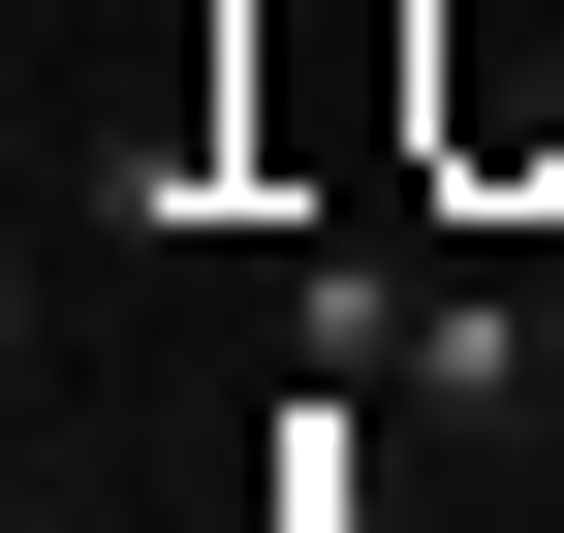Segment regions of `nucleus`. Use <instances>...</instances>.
Listing matches in <instances>:
<instances>
[{
    "label": "nucleus",
    "mask_w": 564,
    "mask_h": 533,
    "mask_svg": "<svg viewBox=\"0 0 564 533\" xmlns=\"http://www.w3.org/2000/svg\"><path fill=\"white\" fill-rule=\"evenodd\" d=\"M377 409H470V439H502V409H533V314H502V283H408V377H377Z\"/></svg>",
    "instance_id": "obj_1"
}]
</instances>
